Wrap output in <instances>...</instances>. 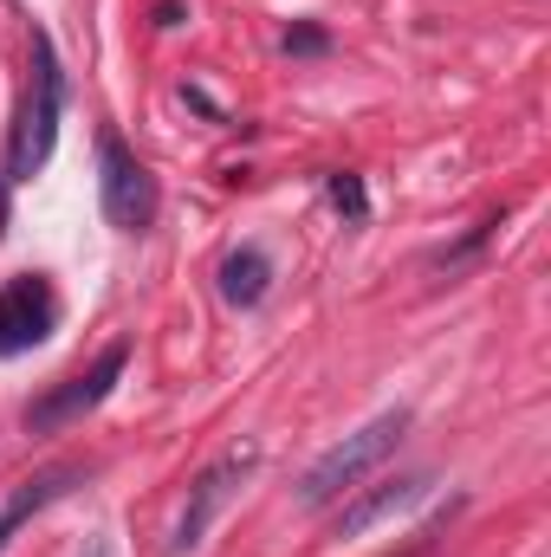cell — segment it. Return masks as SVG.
<instances>
[{
  "instance_id": "obj_1",
  "label": "cell",
  "mask_w": 551,
  "mask_h": 557,
  "mask_svg": "<svg viewBox=\"0 0 551 557\" xmlns=\"http://www.w3.org/2000/svg\"><path fill=\"white\" fill-rule=\"evenodd\" d=\"M403 434H409V409H383L377 421H364L357 434H344L338 447H325V454L298 473V506H305V512H325V506H338L344 493H357V486L403 447Z\"/></svg>"
},
{
  "instance_id": "obj_7",
  "label": "cell",
  "mask_w": 551,
  "mask_h": 557,
  "mask_svg": "<svg viewBox=\"0 0 551 557\" xmlns=\"http://www.w3.org/2000/svg\"><path fill=\"white\" fill-rule=\"evenodd\" d=\"M428 493H434V473H396V480H383V486H357V493L338 506L331 539H364V532H377V525L415 512Z\"/></svg>"
},
{
  "instance_id": "obj_10",
  "label": "cell",
  "mask_w": 551,
  "mask_h": 557,
  "mask_svg": "<svg viewBox=\"0 0 551 557\" xmlns=\"http://www.w3.org/2000/svg\"><path fill=\"white\" fill-rule=\"evenodd\" d=\"M331 201H338L351 221H364V214H370V195H364V182H357V175H331Z\"/></svg>"
},
{
  "instance_id": "obj_6",
  "label": "cell",
  "mask_w": 551,
  "mask_h": 557,
  "mask_svg": "<svg viewBox=\"0 0 551 557\" xmlns=\"http://www.w3.org/2000/svg\"><path fill=\"white\" fill-rule=\"evenodd\" d=\"M52 324H59V298H52L46 273H20L0 285V357H20V350L46 344Z\"/></svg>"
},
{
  "instance_id": "obj_4",
  "label": "cell",
  "mask_w": 551,
  "mask_h": 557,
  "mask_svg": "<svg viewBox=\"0 0 551 557\" xmlns=\"http://www.w3.org/2000/svg\"><path fill=\"white\" fill-rule=\"evenodd\" d=\"M98 201L118 234H143L156 221V175L137 162V149L118 131H98Z\"/></svg>"
},
{
  "instance_id": "obj_2",
  "label": "cell",
  "mask_w": 551,
  "mask_h": 557,
  "mask_svg": "<svg viewBox=\"0 0 551 557\" xmlns=\"http://www.w3.org/2000/svg\"><path fill=\"white\" fill-rule=\"evenodd\" d=\"M59 117H65V72L46 33H33V78L20 98V124H13V149H7V182H33L59 143Z\"/></svg>"
},
{
  "instance_id": "obj_3",
  "label": "cell",
  "mask_w": 551,
  "mask_h": 557,
  "mask_svg": "<svg viewBox=\"0 0 551 557\" xmlns=\"http://www.w3.org/2000/svg\"><path fill=\"white\" fill-rule=\"evenodd\" d=\"M254 467H260V447L241 441V447H228L221 460H208V467L195 473V486H188V499H182V519H175V532H169V557L201 552V539L215 532V519L228 512V499L241 493V480H247Z\"/></svg>"
},
{
  "instance_id": "obj_11",
  "label": "cell",
  "mask_w": 551,
  "mask_h": 557,
  "mask_svg": "<svg viewBox=\"0 0 551 557\" xmlns=\"http://www.w3.org/2000/svg\"><path fill=\"white\" fill-rule=\"evenodd\" d=\"M285 52H325V33L318 26H298V33H285Z\"/></svg>"
},
{
  "instance_id": "obj_9",
  "label": "cell",
  "mask_w": 551,
  "mask_h": 557,
  "mask_svg": "<svg viewBox=\"0 0 551 557\" xmlns=\"http://www.w3.org/2000/svg\"><path fill=\"white\" fill-rule=\"evenodd\" d=\"M267 285H273V260H267L260 247H241V253L221 260V298H228V305L254 311V305L267 298Z\"/></svg>"
},
{
  "instance_id": "obj_5",
  "label": "cell",
  "mask_w": 551,
  "mask_h": 557,
  "mask_svg": "<svg viewBox=\"0 0 551 557\" xmlns=\"http://www.w3.org/2000/svg\"><path fill=\"white\" fill-rule=\"evenodd\" d=\"M124 363H131V344H105L91 370H78V376H65L59 389H46L39 403H26V434H59V428H72V421H85L111 389H118Z\"/></svg>"
},
{
  "instance_id": "obj_12",
  "label": "cell",
  "mask_w": 551,
  "mask_h": 557,
  "mask_svg": "<svg viewBox=\"0 0 551 557\" xmlns=\"http://www.w3.org/2000/svg\"><path fill=\"white\" fill-rule=\"evenodd\" d=\"M85 557H111V539H91V545H85Z\"/></svg>"
},
{
  "instance_id": "obj_8",
  "label": "cell",
  "mask_w": 551,
  "mask_h": 557,
  "mask_svg": "<svg viewBox=\"0 0 551 557\" xmlns=\"http://www.w3.org/2000/svg\"><path fill=\"white\" fill-rule=\"evenodd\" d=\"M91 480V467H78V460H52V467H39L33 480H20L13 493H7V506H0V552L20 539V525L33 519V512H46L52 499H65L72 486H85Z\"/></svg>"
}]
</instances>
